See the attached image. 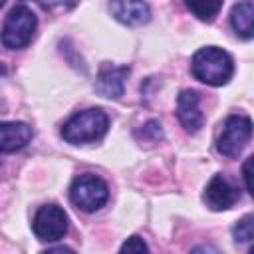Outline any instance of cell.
<instances>
[{
    "label": "cell",
    "mask_w": 254,
    "mask_h": 254,
    "mask_svg": "<svg viewBox=\"0 0 254 254\" xmlns=\"http://www.w3.org/2000/svg\"><path fill=\"white\" fill-rule=\"evenodd\" d=\"M4 2H6V0H0V8H2V6H4Z\"/></svg>",
    "instance_id": "19"
},
{
    "label": "cell",
    "mask_w": 254,
    "mask_h": 254,
    "mask_svg": "<svg viewBox=\"0 0 254 254\" xmlns=\"http://www.w3.org/2000/svg\"><path fill=\"white\" fill-rule=\"evenodd\" d=\"M32 228L40 240L56 242L67 232V214L58 204H44L38 208Z\"/></svg>",
    "instance_id": "6"
},
{
    "label": "cell",
    "mask_w": 254,
    "mask_h": 254,
    "mask_svg": "<svg viewBox=\"0 0 254 254\" xmlns=\"http://www.w3.org/2000/svg\"><path fill=\"white\" fill-rule=\"evenodd\" d=\"M111 14L115 20L127 26H141L151 18V10L143 0H113Z\"/></svg>",
    "instance_id": "11"
},
{
    "label": "cell",
    "mask_w": 254,
    "mask_h": 254,
    "mask_svg": "<svg viewBox=\"0 0 254 254\" xmlns=\"http://www.w3.org/2000/svg\"><path fill=\"white\" fill-rule=\"evenodd\" d=\"M250 167H252V157H248V159L244 161V167H242V177H244L246 190H248V192H254V190H252V175H250Z\"/></svg>",
    "instance_id": "16"
},
{
    "label": "cell",
    "mask_w": 254,
    "mask_h": 254,
    "mask_svg": "<svg viewBox=\"0 0 254 254\" xmlns=\"http://www.w3.org/2000/svg\"><path fill=\"white\" fill-rule=\"evenodd\" d=\"M42 2V6H46V8H50V6H54V4H60L62 0H40Z\"/></svg>",
    "instance_id": "18"
},
{
    "label": "cell",
    "mask_w": 254,
    "mask_h": 254,
    "mask_svg": "<svg viewBox=\"0 0 254 254\" xmlns=\"http://www.w3.org/2000/svg\"><path fill=\"white\" fill-rule=\"evenodd\" d=\"M232 236L236 242H250L254 238V216L246 214L244 218H240L232 228Z\"/></svg>",
    "instance_id": "14"
},
{
    "label": "cell",
    "mask_w": 254,
    "mask_h": 254,
    "mask_svg": "<svg viewBox=\"0 0 254 254\" xmlns=\"http://www.w3.org/2000/svg\"><path fill=\"white\" fill-rule=\"evenodd\" d=\"M177 117L189 133H196L202 127L204 115L200 111V99H198L196 91L185 89V91L179 93V97H177Z\"/></svg>",
    "instance_id": "8"
},
{
    "label": "cell",
    "mask_w": 254,
    "mask_h": 254,
    "mask_svg": "<svg viewBox=\"0 0 254 254\" xmlns=\"http://www.w3.org/2000/svg\"><path fill=\"white\" fill-rule=\"evenodd\" d=\"M187 8L204 22H210L222 8V0H185Z\"/></svg>",
    "instance_id": "13"
},
{
    "label": "cell",
    "mask_w": 254,
    "mask_h": 254,
    "mask_svg": "<svg viewBox=\"0 0 254 254\" xmlns=\"http://www.w3.org/2000/svg\"><path fill=\"white\" fill-rule=\"evenodd\" d=\"M36 14L26 6H16L8 12L2 28V44L10 50H20L30 44L36 32Z\"/></svg>",
    "instance_id": "3"
},
{
    "label": "cell",
    "mask_w": 254,
    "mask_h": 254,
    "mask_svg": "<svg viewBox=\"0 0 254 254\" xmlns=\"http://www.w3.org/2000/svg\"><path fill=\"white\" fill-rule=\"evenodd\" d=\"M32 139V127L22 121L0 123V153H14L24 149Z\"/></svg>",
    "instance_id": "10"
},
{
    "label": "cell",
    "mask_w": 254,
    "mask_h": 254,
    "mask_svg": "<svg viewBox=\"0 0 254 254\" xmlns=\"http://www.w3.org/2000/svg\"><path fill=\"white\" fill-rule=\"evenodd\" d=\"M129 67H117L111 64H105L99 69V75L95 79V91L103 97L117 99L123 95L125 89V79H127Z\"/></svg>",
    "instance_id": "9"
},
{
    "label": "cell",
    "mask_w": 254,
    "mask_h": 254,
    "mask_svg": "<svg viewBox=\"0 0 254 254\" xmlns=\"http://www.w3.org/2000/svg\"><path fill=\"white\" fill-rule=\"evenodd\" d=\"M230 24H232V30L240 38H244V40L252 38V34H254V4H252V0H242L232 8Z\"/></svg>",
    "instance_id": "12"
},
{
    "label": "cell",
    "mask_w": 254,
    "mask_h": 254,
    "mask_svg": "<svg viewBox=\"0 0 254 254\" xmlns=\"http://www.w3.org/2000/svg\"><path fill=\"white\" fill-rule=\"evenodd\" d=\"M109 127V119L101 109H85L75 113L64 127L62 137L71 145H83L99 141Z\"/></svg>",
    "instance_id": "2"
},
{
    "label": "cell",
    "mask_w": 254,
    "mask_h": 254,
    "mask_svg": "<svg viewBox=\"0 0 254 254\" xmlns=\"http://www.w3.org/2000/svg\"><path fill=\"white\" fill-rule=\"evenodd\" d=\"M48 252H71V248H67V246H58V248H48Z\"/></svg>",
    "instance_id": "17"
},
{
    "label": "cell",
    "mask_w": 254,
    "mask_h": 254,
    "mask_svg": "<svg viewBox=\"0 0 254 254\" xmlns=\"http://www.w3.org/2000/svg\"><path fill=\"white\" fill-rule=\"evenodd\" d=\"M250 135H252V121L244 115H230L222 123V131L218 135L216 149L220 155L234 159L242 153Z\"/></svg>",
    "instance_id": "5"
},
{
    "label": "cell",
    "mask_w": 254,
    "mask_h": 254,
    "mask_svg": "<svg viewBox=\"0 0 254 254\" xmlns=\"http://www.w3.org/2000/svg\"><path fill=\"white\" fill-rule=\"evenodd\" d=\"M190 71L198 81L206 85H224L234 73V64L228 52L216 46H206L192 56Z\"/></svg>",
    "instance_id": "1"
},
{
    "label": "cell",
    "mask_w": 254,
    "mask_h": 254,
    "mask_svg": "<svg viewBox=\"0 0 254 254\" xmlns=\"http://www.w3.org/2000/svg\"><path fill=\"white\" fill-rule=\"evenodd\" d=\"M69 198L77 208L85 212H93L107 202L109 189L95 175H79L73 179L69 187Z\"/></svg>",
    "instance_id": "4"
},
{
    "label": "cell",
    "mask_w": 254,
    "mask_h": 254,
    "mask_svg": "<svg viewBox=\"0 0 254 254\" xmlns=\"http://www.w3.org/2000/svg\"><path fill=\"white\" fill-rule=\"evenodd\" d=\"M240 198L238 187L224 175H214L204 189V202L212 210H226Z\"/></svg>",
    "instance_id": "7"
},
{
    "label": "cell",
    "mask_w": 254,
    "mask_h": 254,
    "mask_svg": "<svg viewBox=\"0 0 254 254\" xmlns=\"http://www.w3.org/2000/svg\"><path fill=\"white\" fill-rule=\"evenodd\" d=\"M147 250H149L147 244L139 236L127 238V242H123V246H121V252H147Z\"/></svg>",
    "instance_id": "15"
}]
</instances>
